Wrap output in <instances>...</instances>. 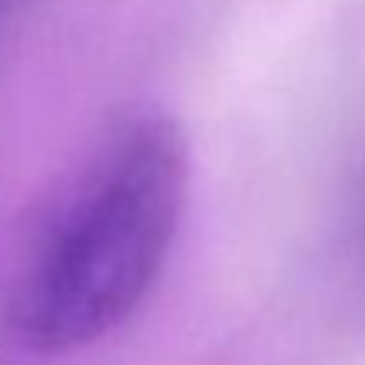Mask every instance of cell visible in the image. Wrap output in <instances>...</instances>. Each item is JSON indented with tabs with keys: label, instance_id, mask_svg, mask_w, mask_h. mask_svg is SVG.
Returning <instances> with one entry per match:
<instances>
[{
	"label": "cell",
	"instance_id": "obj_1",
	"mask_svg": "<svg viewBox=\"0 0 365 365\" xmlns=\"http://www.w3.org/2000/svg\"><path fill=\"white\" fill-rule=\"evenodd\" d=\"M190 190V143L168 115L125 125L79 179L22 269L8 322L29 351L111 333L154 287Z\"/></svg>",
	"mask_w": 365,
	"mask_h": 365
}]
</instances>
